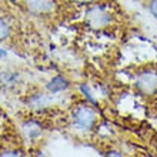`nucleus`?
<instances>
[{
    "label": "nucleus",
    "mask_w": 157,
    "mask_h": 157,
    "mask_svg": "<svg viewBox=\"0 0 157 157\" xmlns=\"http://www.w3.org/2000/svg\"><path fill=\"white\" fill-rule=\"evenodd\" d=\"M96 123V113L89 106H78L73 113V124L82 130H90Z\"/></svg>",
    "instance_id": "f257e3e1"
},
{
    "label": "nucleus",
    "mask_w": 157,
    "mask_h": 157,
    "mask_svg": "<svg viewBox=\"0 0 157 157\" xmlns=\"http://www.w3.org/2000/svg\"><path fill=\"white\" fill-rule=\"evenodd\" d=\"M136 87L141 94L153 96L157 91V71H143L137 76Z\"/></svg>",
    "instance_id": "f03ea898"
},
{
    "label": "nucleus",
    "mask_w": 157,
    "mask_h": 157,
    "mask_svg": "<svg viewBox=\"0 0 157 157\" xmlns=\"http://www.w3.org/2000/svg\"><path fill=\"white\" fill-rule=\"evenodd\" d=\"M27 6L32 12L44 13L53 7V0H27Z\"/></svg>",
    "instance_id": "7ed1b4c3"
},
{
    "label": "nucleus",
    "mask_w": 157,
    "mask_h": 157,
    "mask_svg": "<svg viewBox=\"0 0 157 157\" xmlns=\"http://www.w3.org/2000/svg\"><path fill=\"white\" fill-rule=\"evenodd\" d=\"M67 87H69V82H67L64 77H62V76L53 77L49 82V84H47V89H49V91H52V93L63 91V90H66Z\"/></svg>",
    "instance_id": "20e7f679"
},
{
    "label": "nucleus",
    "mask_w": 157,
    "mask_h": 157,
    "mask_svg": "<svg viewBox=\"0 0 157 157\" xmlns=\"http://www.w3.org/2000/svg\"><path fill=\"white\" fill-rule=\"evenodd\" d=\"M9 34H10V27H9L7 23L0 17V41L6 40V39L9 37Z\"/></svg>",
    "instance_id": "39448f33"
},
{
    "label": "nucleus",
    "mask_w": 157,
    "mask_h": 157,
    "mask_svg": "<svg viewBox=\"0 0 157 157\" xmlns=\"http://www.w3.org/2000/svg\"><path fill=\"white\" fill-rule=\"evenodd\" d=\"M149 10H150V13H151V14L157 19V0H150Z\"/></svg>",
    "instance_id": "423d86ee"
},
{
    "label": "nucleus",
    "mask_w": 157,
    "mask_h": 157,
    "mask_svg": "<svg viewBox=\"0 0 157 157\" xmlns=\"http://www.w3.org/2000/svg\"><path fill=\"white\" fill-rule=\"evenodd\" d=\"M82 91H83V93H84V94H86V97H87V99H89V100H90L91 103H96V100H94V99H93V97H91V96H90V93H89V90H87V89H86V86H82Z\"/></svg>",
    "instance_id": "0eeeda50"
},
{
    "label": "nucleus",
    "mask_w": 157,
    "mask_h": 157,
    "mask_svg": "<svg viewBox=\"0 0 157 157\" xmlns=\"http://www.w3.org/2000/svg\"><path fill=\"white\" fill-rule=\"evenodd\" d=\"M3 56H6V52H4V50H0V57H3Z\"/></svg>",
    "instance_id": "6e6552de"
},
{
    "label": "nucleus",
    "mask_w": 157,
    "mask_h": 157,
    "mask_svg": "<svg viewBox=\"0 0 157 157\" xmlns=\"http://www.w3.org/2000/svg\"><path fill=\"white\" fill-rule=\"evenodd\" d=\"M77 2H82V3H87V2H93V0H77Z\"/></svg>",
    "instance_id": "1a4fd4ad"
}]
</instances>
